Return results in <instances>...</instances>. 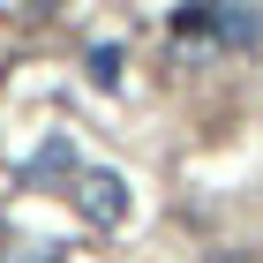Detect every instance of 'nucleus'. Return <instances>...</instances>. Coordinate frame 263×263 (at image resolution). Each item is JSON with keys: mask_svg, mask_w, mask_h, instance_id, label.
I'll return each mask as SVG.
<instances>
[{"mask_svg": "<svg viewBox=\"0 0 263 263\" xmlns=\"http://www.w3.org/2000/svg\"><path fill=\"white\" fill-rule=\"evenodd\" d=\"M76 203H83L90 226H121L128 218V181H121V173H83V181H76Z\"/></svg>", "mask_w": 263, "mask_h": 263, "instance_id": "nucleus-1", "label": "nucleus"}, {"mask_svg": "<svg viewBox=\"0 0 263 263\" xmlns=\"http://www.w3.org/2000/svg\"><path fill=\"white\" fill-rule=\"evenodd\" d=\"M61 165H76V151H68V136H53V143L38 151V158L23 165V181H45V173H61Z\"/></svg>", "mask_w": 263, "mask_h": 263, "instance_id": "nucleus-3", "label": "nucleus"}, {"mask_svg": "<svg viewBox=\"0 0 263 263\" xmlns=\"http://www.w3.org/2000/svg\"><path fill=\"white\" fill-rule=\"evenodd\" d=\"M173 30H181V38H203V30H211V0H188V8H173Z\"/></svg>", "mask_w": 263, "mask_h": 263, "instance_id": "nucleus-5", "label": "nucleus"}, {"mask_svg": "<svg viewBox=\"0 0 263 263\" xmlns=\"http://www.w3.org/2000/svg\"><path fill=\"white\" fill-rule=\"evenodd\" d=\"M90 83H98V90L121 83V45H90Z\"/></svg>", "mask_w": 263, "mask_h": 263, "instance_id": "nucleus-4", "label": "nucleus"}, {"mask_svg": "<svg viewBox=\"0 0 263 263\" xmlns=\"http://www.w3.org/2000/svg\"><path fill=\"white\" fill-rule=\"evenodd\" d=\"M211 38L218 45H256L263 38V15L256 8H233V0H211Z\"/></svg>", "mask_w": 263, "mask_h": 263, "instance_id": "nucleus-2", "label": "nucleus"}]
</instances>
